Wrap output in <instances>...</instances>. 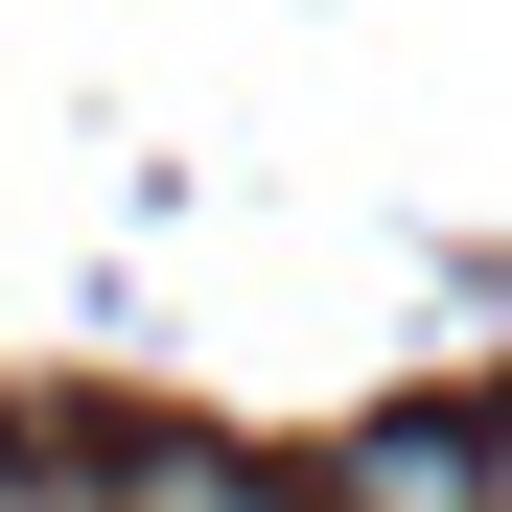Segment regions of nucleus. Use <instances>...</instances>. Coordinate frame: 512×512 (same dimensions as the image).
Masks as SVG:
<instances>
[{
    "instance_id": "1",
    "label": "nucleus",
    "mask_w": 512,
    "mask_h": 512,
    "mask_svg": "<svg viewBox=\"0 0 512 512\" xmlns=\"http://www.w3.org/2000/svg\"><path fill=\"white\" fill-rule=\"evenodd\" d=\"M326 512H489V443L466 419H373V443L326 466Z\"/></svg>"
},
{
    "instance_id": "2",
    "label": "nucleus",
    "mask_w": 512,
    "mask_h": 512,
    "mask_svg": "<svg viewBox=\"0 0 512 512\" xmlns=\"http://www.w3.org/2000/svg\"><path fill=\"white\" fill-rule=\"evenodd\" d=\"M94 512H280V489H256L233 443H117V466H94Z\"/></svg>"
},
{
    "instance_id": "3",
    "label": "nucleus",
    "mask_w": 512,
    "mask_h": 512,
    "mask_svg": "<svg viewBox=\"0 0 512 512\" xmlns=\"http://www.w3.org/2000/svg\"><path fill=\"white\" fill-rule=\"evenodd\" d=\"M489 512H512V443H489Z\"/></svg>"
}]
</instances>
